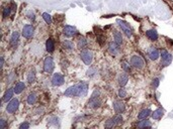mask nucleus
<instances>
[{"mask_svg": "<svg viewBox=\"0 0 173 129\" xmlns=\"http://www.w3.org/2000/svg\"><path fill=\"white\" fill-rule=\"evenodd\" d=\"M88 85L84 82H81L79 84H76L74 86H71L65 91L64 95L67 97H81L86 95Z\"/></svg>", "mask_w": 173, "mask_h": 129, "instance_id": "nucleus-1", "label": "nucleus"}, {"mask_svg": "<svg viewBox=\"0 0 173 129\" xmlns=\"http://www.w3.org/2000/svg\"><path fill=\"white\" fill-rule=\"evenodd\" d=\"M80 58L81 60L83 61V63H84L85 65L89 66L92 63V60H93V54L91 50H82L80 52Z\"/></svg>", "mask_w": 173, "mask_h": 129, "instance_id": "nucleus-2", "label": "nucleus"}, {"mask_svg": "<svg viewBox=\"0 0 173 129\" xmlns=\"http://www.w3.org/2000/svg\"><path fill=\"white\" fill-rule=\"evenodd\" d=\"M116 23L119 24V26L121 27V30L125 32V34L127 35L128 37H132V35H133V30H132L131 26H130V24L128 22L123 21V20H121V19H117L116 20Z\"/></svg>", "mask_w": 173, "mask_h": 129, "instance_id": "nucleus-3", "label": "nucleus"}, {"mask_svg": "<svg viewBox=\"0 0 173 129\" xmlns=\"http://www.w3.org/2000/svg\"><path fill=\"white\" fill-rule=\"evenodd\" d=\"M101 104V101L99 98V92L98 91H94V93L91 96L90 100L88 101V107L90 108H97L100 106Z\"/></svg>", "mask_w": 173, "mask_h": 129, "instance_id": "nucleus-4", "label": "nucleus"}, {"mask_svg": "<svg viewBox=\"0 0 173 129\" xmlns=\"http://www.w3.org/2000/svg\"><path fill=\"white\" fill-rule=\"evenodd\" d=\"M121 123H123V117L117 114V115L114 116V118H110V119H108L107 121H106L105 127L106 128H112V127H114V126L121 125Z\"/></svg>", "mask_w": 173, "mask_h": 129, "instance_id": "nucleus-5", "label": "nucleus"}, {"mask_svg": "<svg viewBox=\"0 0 173 129\" xmlns=\"http://www.w3.org/2000/svg\"><path fill=\"white\" fill-rule=\"evenodd\" d=\"M131 65L136 69H143L145 66V62L140 56H133L131 58Z\"/></svg>", "mask_w": 173, "mask_h": 129, "instance_id": "nucleus-6", "label": "nucleus"}, {"mask_svg": "<svg viewBox=\"0 0 173 129\" xmlns=\"http://www.w3.org/2000/svg\"><path fill=\"white\" fill-rule=\"evenodd\" d=\"M171 62H172V56L167 50H163L161 52V65L163 67H166V66L171 64Z\"/></svg>", "mask_w": 173, "mask_h": 129, "instance_id": "nucleus-7", "label": "nucleus"}, {"mask_svg": "<svg viewBox=\"0 0 173 129\" xmlns=\"http://www.w3.org/2000/svg\"><path fill=\"white\" fill-rule=\"evenodd\" d=\"M18 106H19L18 99H12V100H10L9 103H8L7 107H6V111L9 114H13L14 112L18 109Z\"/></svg>", "mask_w": 173, "mask_h": 129, "instance_id": "nucleus-8", "label": "nucleus"}, {"mask_svg": "<svg viewBox=\"0 0 173 129\" xmlns=\"http://www.w3.org/2000/svg\"><path fill=\"white\" fill-rule=\"evenodd\" d=\"M54 61H53V59L51 58V57H47L46 59H45V62H44V71L46 72V73H51V72H53V70H54Z\"/></svg>", "mask_w": 173, "mask_h": 129, "instance_id": "nucleus-9", "label": "nucleus"}, {"mask_svg": "<svg viewBox=\"0 0 173 129\" xmlns=\"http://www.w3.org/2000/svg\"><path fill=\"white\" fill-rule=\"evenodd\" d=\"M33 32H35V29H33V27L31 24H27L23 26L22 35L25 39H31L33 37Z\"/></svg>", "mask_w": 173, "mask_h": 129, "instance_id": "nucleus-10", "label": "nucleus"}, {"mask_svg": "<svg viewBox=\"0 0 173 129\" xmlns=\"http://www.w3.org/2000/svg\"><path fill=\"white\" fill-rule=\"evenodd\" d=\"M63 33H64V35H66V37H74V35H76L77 29H76V27L71 26V25H66L63 29Z\"/></svg>", "mask_w": 173, "mask_h": 129, "instance_id": "nucleus-11", "label": "nucleus"}, {"mask_svg": "<svg viewBox=\"0 0 173 129\" xmlns=\"http://www.w3.org/2000/svg\"><path fill=\"white\" fill-rule=\"evenodd\" d=\"M52 84L54 86H61L64 84V77L63 75H61L60 73L54 74L52 78Z\"/></svg>", "mask_w": 173, "mask_h": 129, "instance_id": "nucleus-12", "label": "nucleus"}, {"mask_svg": "<svg viewBox=\"0 0 173 129\" xmlns=\"http://www.w3.org/2000/svg\"><path fill=\"white\" fill-rule=\"evenodd\" d=\"M114 112L116 114L123 113V112L125 111V109H126L125 103L121 102V101H114Z\"/></svg>", "mask_w": 173, "mask_h": 129, "instance_id": "nucleus-13", "label": "nucleus"}, {"mask_svg": "<svg viewBox=\"0 0 173 129\" xmlns=\"http://www.w3.org/2000/svg\"><path fill=\"white\" fill-rule=\"evenodd\" d=\"M108 52L112 56H116L119 52V44L116 43L115 41H112L108 44Z\"/></svg>", "mask_w": 173, "mask_h": 129, "instance_id": "nucleus-14", "label": "nucleus"}, {"mask_svg": "<svg viewBox=\"0 0 173 129\" xmlns=\"http://www.w3.org/2000/svg\"><path fill=\"white\" fill-rule=\"evenodd\" d=\"M148 57L152 61L158 60V58H159V50L156 48H150L148 50Z\"/></svg>", "mask_w": 173, "mask_h": 129, "instance_id": "nucleus-15", "label": "nucleus"}, {"mask_svg": "<svg viewBox=\"0 0 173 129\" xmlns=\"http://www.w3.org/2000/svg\"><path fill=\"white\" fill-rule=\"evenodd\" d=\"M18 41H19V33L17 31L12 32L11 37H10V46H11L12 48H16V46H17V43H18Z\"/></svg>", "mask_w": 173, "mask_h": 129, "instance_id": "nucleus-16", "label": "nucleus"}, {"mask_svg": "<svg viewBox=\"0 0 173 129\" xmlns=\"http://www.w3.org/2000/svg\"><path fill=\"white\" fill-rule=\"evenodd\" d=\"M146 35H147V37H148L150 41H156L158 39V32L155 30V29H150V30H147L146 31Z\"/></svg>", "mask_w": 173, "mask_h": 129, "instance_id": "nucleus-17", "label": "nucleus"}, {"mask_svg": "<svg viewBox=\"0 0 173 129\" xmlns=\"http://www.w3.org/2000/svg\"><path fill=\"white\" fill-rule=\"evenodd\" d=\"M128 81H129V77H128L127 74H121L119 75V79H117V82H119V85L121 87H123L128 84Z\"/></svg>", "mask_w": 173, "mask_h": 129, "instance_id": "nucleus-18", "label": "nucleus"}, {"mask_svg": "<svg viewBox=\"0 0 173 129\" xmlns=\"http://www.w3.org/2000/svg\"><path fill=\"white\" fill-rule=\"evenodd\" d=\"M151 115H152V118L154 120H159V119H161L162 116L164 115V111H163V109L159 108V109L155 110Z\"/></svg>", "mask_w": 173, "mask_h": 129, "instance_id": "nucleus-19", "label": "nucleus"}, {"mask_svg": "<svg viewBox=\"0 0 173 129\" xmlns=\"http://www.w3.org/2000/svg\"><path fill=\"white\" fill-rule=\"evenodd\" d=\"M14 88L13 89H8L7 91L5 92V94H4V96H3V102H8V101L10 100V99L12 98V96H13V94H14Z\"/></svg>", "mask_w": 173, "mask_h": 129, "instance_id": "nucleus-20", "label": "nucleus"}, {"mask_svg": "<svg viewBox=\"0 0 173 129\" xmlns=\"http://www.w3.org/2000/svg\"><path fill=\"white\" fill-rule=\"evenodd\" d=\"M137 127L139 128H146V127H152V124L149 120L142 119V121H139L137 124Z\"/></svg>", "mask_w": 173, "mask_h": 129, "instance_id": "nucleus-21", "label": "nucleus"}, {"mask_svg": "<svg viewBox=\"0 0 173 129\" xmlns=\"http://www.w3.org/2000/svg\"><path fill=\"white\" fill-rule=\"evenodd\" d=\"M46 48L49 52H54L55 50V43L52 39H47V43H46Z\"/></svg>", "mask_w": 173, "mask_h": 129, "instance_id": "nucleus-22", "label": "nucleus"}, {"mask_svg": "<svg viewBox=\"0 0 173 129\" xmlns=\"http://www.w3.org/2000/svg\"><path fill=\"white\" fill-rule=\"evenodd\" d=\"M151 115V110L150 109H144V110H142V111L139 113V115H138V118L139 119H146L147 117H149V116Z\"/></svg>", "mask_w": 173, "mask_h": 129, "instance_id": "nucleus-23", "label": "nucleus"}, {"mask_svg": "<svg viewBox=\"0 0 173 129\" xmlns=\"http://www.w3.org/2000/svg\"><path fill=\"white\" fill-rule=\"evenodd\" d=\"M24 89H25V84L22 83V82H18L15 85V87H14V92H15V94H20Z\"/></svg>", "mask_w": 173, "mask_h": 129, "instance_id": "nucleus-24", "label": "nucleus"}, {"mask_svg": "<svg viewBox=\"0 0 173 129\" xmlns=\"http://www.w3.org/2000/svg\"><path fill=\"white\" fill-rule=\"evenodd\" d=\"M114 39L115 43H119V46L123 43V35H121V33L119 32V31H117V30L114 31Z\"/></svg>", "mask_w": 173, "mask_h": 129, "instance_id": "nucleus-25", "label": "nucleus"}, {"mask_svg": "<svg viewBox=\"0 0 173 129\" xmlns=\"http://www.w3.org/2000/svg\"><path fill=\"white\" fill-rule=\"evenodd\" d=\"M87 46V41H86V39L85 37H79V39H78V41H77V46H78V48H84L85 46Z\"/></svg>", "mask_w": 173, "mask_h": 129, "instance_id": "nucleus-26", "label": "nucleus"}, {"mask_svg": "<svg viewBox=\"0 0 173 129\" xmlns=\"http://www.w3.org/2000/svg\"><path fill=\"white\" fill-rule=\"evenodd\" d=\"M36 102H37V95H36V93L29 94V97H27V103L29 105H33Z\"/></svg>", "mask_w": 173, "mask_h": 129, "instance_id": "nucleus-27", "label": "nucleus"}, {"mask_svg": "<svg viewBox=\"0 0 173 129\" xmlns=\"http://www.w3.org/2000/svg\"><path fill=\"white\" fill-rule=\"evenodd\" d=\"M63 48H66V50H73L74 48V43H72L71 41H63Z\"/></svg>", "mask_w": 173, "mask_h": 129, "instance_id": "nucleus-28", "label": "nucleus"}, {"mask_svg": "<svg viewBox=\"0 0 173 129\" xmlns=\"http://www.w3.org/2000/svg\"><path fill=\"white\" fill-rule=\"evenodd\" d=\"M27 81H29V83H31V84L36 81V72L33 71V70H31V71L29 73V75H27Z\"/></svg>", "mask_w": 173, "mask_h": 129, "instance_id": "nucleus-29", "label": "nucleus"}, {"mask_svg": "<svg viewBox=\"0 0 173 129\" xmlns=\"http://www.w3.org/2000/svg\"><path fill=\"white\" fill-rule=\"evenodd\" d=\"M43 18H44V20L46 21L47 24H51V23H52V17H51L50 14L47 13V12L43 13Z\"/></svg>", "mask_w": 173, "mask_h": 129, "instance_id": "nucleus-30", "label": "nucleus"}, {"mask_svg": "<svg viewBox=\"0 0 173 129\" xmlns=\"http://www.w3.org/2000/svg\"><path fill=\"white\" fill-rule=\"evenodd\" d=\"M97 41H98V43H99L100 46H103L104 41H105V37H104V35H102L101 32H98V34H97Z\"/></svg>", "mask_w": 173, "mask_h": 129, "instance_id": "nucleus-31", "label": "nucleus"}, {"mask_svg": "<svg viewBox=\"0 0 173 129\" xmlns=\"http://www.w3.org/2000/svg\"><path fill=\"white\" fill-rule=\"evenodd\" d=\"M10 11H11V8H10V6L4 7L3 8V17H7V16H9Z\"/></svg>", "mask_w": 173, "mask_h": 129, "instance_id": "nucleus-32", "label": "nucleus"}, {"mask_svg": "<svg viewBox=\"0 0 173 129\" xmlns=\"http://www.w3.org/2000/svg\"><path fill=\"white\" fill-rule=\"evenodd\" d=\"M96 73H97V71H96L94 68H90V69L88 70V72H87V76H89V77H94L96 75Z\"/></svg>", "mask_w": 173, "mask_h": 129, "instance_id": "nucleus-33", "label": "nucleus"}, {"mask_svg": "<svg viewBox=\"0 0 173 129\" xmlns=\"http://www.w3.org/2000/svg\"><path fill=\"white\" fill-rule=\"evenodd\" d=\"M119 96L121 97V98H126V97H127V92H126L125 89H119Z\"/></svg>", "mask_w": 173, "mask_h": 129, "instance_id": "nucleus-34", "label": "nucleus"}, {"mask_svg": "<svg viewBox=\"0 0 173 129\" xmlns=\"http://www.w3.org/2000/svg\"><path fill=\"white\" fill-rule=\"evenodd\" d=\"M121 67H123V69L125 70L126 72L131 71V67H130V65L127 64V63H123V64H121Z\"/></svg>", "mask_w": 173, "mask_h": 129, "instance_id": "nucleus-35", "label": "nucleus"}, {"mask_svg": "<svg viewBox=\"0 0 173 129\" xmlns=\"http://www.w3.org/2000/svg\"><path fill=\"white\" fill-rule=\"evenodd\" d=\"M27 17H29L31 20H35V18H36V14L33 13V11H29V12H27Z\"/></svg>", "mask_w": 173, "mask_h": 129, "instance_id": "nucleus-36", "label": "nucleus"}, {"mask_svg": "<svg viewBox=\"0 0 173 129\" xmlns=\"http://www.w3.org/2000/svg\"><path fill=\"white\" fill-rule=\"evenodd\" d=\"M158 86H159V79H154L153 80V82H152V87L154 89H156V88H158Z\"/></svg>", "mask_w": 173, "mask_h": 129, "instance_id": "nucleus-37", "label": "nucleus"}, {"mask_svg": "<svg viewBox=\"0 0 173 129\" xmlns=\"http://www.w3.org/2000/svg\"><path fill=\"white\" fill-rule=\"evenodd\" d=\"M29 128V124L27 123V122H23L22 124H20V126H19V129H27Z\"/></svg>", "mask_w": 173, "mask_h": 129, "instance_id": "nucleus-38", "label": "nucleus"}, {"mask_svg": "<svg viewBox=\"0 0 173 129\" xmlns=\"http://www.w3.org/2000/svg\"><path fill=\"white\" fill-rule=\"evenodd\" d=\"M6 126V121L4 119H0V129H4Z\"/></svg>", "mask_w": 173, "mask_h": 129, "instance_id": "nucleus-39", "label": "nucleus"}, {"mask_svg": "<svg viewBox=\"0 0 173 129\" xmlns=\"http://www.w3.org/2000/svg\"><path fill=\"white\" fill-rule=\"evenodd\" d=\"M3 64H4V60H3V58H1V68L3 69Z\"/></svg>", "mask_w": 173, "mask_h": 129, "instance_id": "nucleus-40", "label": "nucleus"}]
</instances>
